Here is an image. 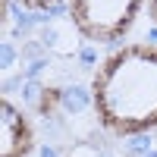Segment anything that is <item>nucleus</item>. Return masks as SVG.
I'll return each instance as SVG.
<instances>
[{
    "label": "nucleus",
    "mask_w": 157,
    "mask_h": 157,
    "mask_svg": "<svg viewBox=\"0 0 157 157\" xmlns=\"http://www.w3.org/2000/svg\"><path fill=\"white\" fill-rule=\"evenodd\" d=\"M148 16H151V22L157 25V0H148Z\"/></svg>",
    "instance_id": "39448f33"
},
{
    "label": "nucleus",
    "mask_w": 157,
    "mask_h": 157,
    "mask_svg": "<svg viewBox=\"0 0 157 157\" xmlns=\"http://www.w3.org/2000/svg\"><path fill=\"white\" fill-rule=\"evenodd\" d=\"M13 3L29 10V13H47V10H57L63 3H69V0H13Z\"/></svg>",
    "instance_id": "20e7f679"
},
{
    "label": "nucleus",
    "mask_w": 157,
    "mask_h": 157,
    "mask_svg": "<svg viewBox=\"0 0 157 157\" xmlns=\"http://www.w3.org/2000/svg\"><path fill=\"white\" fill-rule=\"evenodd\" d=\"M35 148V129L13 101H0V157H29Z\"/></svg>",
    "instance_id": "7ed1b4c3"
},
{
    "label": "nucleus",
    "mask_w": 157,
    "mask_h": 157,
    "mask_svg": "<svg viewBox=\"0 0 157 157\" xmlns=\"http://www.w3.org/2000/svg\"><path fill=\"white\" fill-rule=\"evenodd\" d=\"M91 107L110 135L132 138L157 129V44H123L91 78Z\"/></svg>",
    "instance_id": "f257e3e1"
},
{
    "label": "nucleus",
    "mask_w": 157,
    "mask_h": 157,
    "mask_svg": "<svg viewBox=\"0 0 157 157\" xmlns=\"http://www.w3.org/2000/svg\"><path fill=\"white\" fill-rule=\"evenodd\" d=\"M145 0H69L75 32L91 44H116L132 32Z\"/></svg>",
    "instance_id": "f03ea898"
}]
</instances>
